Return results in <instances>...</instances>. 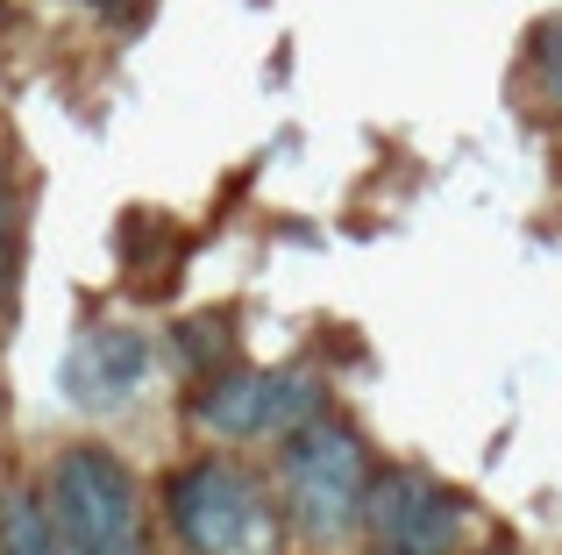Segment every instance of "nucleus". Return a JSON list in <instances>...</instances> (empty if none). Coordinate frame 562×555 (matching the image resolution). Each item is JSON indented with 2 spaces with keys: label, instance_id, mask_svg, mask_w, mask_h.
<instances>
[{
  "label": "nucleus",
  "instance_id": "7",
  "mask_svg": "<svg viewBox=\"0 0 562 555\" xmlns=\"http://www.w3.org/2000/svg\"><path fill=\"white\" fill-rule=\"evenodd\" d=\"M0 555H65L50 528V506H43V491L14 485L8 499H0Z\"/></svg>",
  "mask_w": 562,
  "mask_h": 555
},
{
  "label": "nucleus",
  "instance_id": "8",
  "mask_svg": "<svg viewBox=\"0 0 562 555\" xmlns=\"http://www.w3.org/2000/svg\"><path fill=\"white\" fill-rule=\"evenodd\" d=\"M14 285H22V193L0 157V314H14Z\"/></svg>",
  "mask_w": 562,
  "mask_h": 555
},
{
  "label": "nucleus",
  "instance_id": "11",
  "mask_svg": "<svg viewBox=\"0 0 562 555\" xmlns=\"http://www.w3.org/2000/svg\"><path fill=\"white\" fill-rule=\"evenodd\" d=\"M79 8H122V0H79Z\"/></svg>",
  "mask_w": 562,
  "mask_h": 555
},
{
  "label": "nucleus",
  "instance_id": "10",
  "mask_svg": "<svg viewBox=\"0 0 562 555\" xmlns=\"http://www.w3.org/2000/svg\"><path fill=\"white\" fill-rule=\"evenodd\" d=\"M179 342H186V356H192V371H200V377L228 363V328H214V314H200V320L179 335Z\"/></svg>",
  "mask_w": 562,
  "mask_h": 555
},
{
  "label": "nucleus",
  "instance_id": "5",
  "mask_svg": "<svg viewBox=\"0 0 562 555\" xmlns=\"http://www.w3.org/2000/svg\"><path fill=\"white\" fill-rule=\"evenodd\" d=\"M463 499L441 477L392 463V471L363 477V506H357V534L371 542V555H456L463 548Z\"/></svg>",
  "mask_w": 562,
  "mask_h": 555
},
{
  "label": "nucleus",
  "instance_id": "6",
  "mask_svg": "<svg viewBox=\"0 0 562 555\" xmlns=\"http://www.w3.org/2000/svg\"><path fill=\"white\" fill-rule=\"evenodd\" d=\"M143 377H150V342H143L136 328H86L79 342H71L65 356V392L86 406V414H114V406H128L143 392Z\"/></svg>",
  "mask_w": 562,
  "mask_h": 555
},
{
  "label": "nucleus",
  "instance_id": "3",
  "mask_svg": "<svg viewBox=\"0 0 562 555\" xmlns=\"http://www.w3.org/2000/svg\"><path fill=\"white\" fill-rule=\"evenodd\" d=\"M171 534L192 555H271L278 548V513L263 499V485L228 456H200L186 471H171L165 485Z\"/></svg>",
  "mask_w": 562,
  "mask_h": 555
},
{
  "label": "nucleus",
  "instance_id": "2",
  "mask_svg": "<svg viewBox=\"0 0 562 555\" xmlns=\"http://www.w3.org/2000/svg\"><path fill=\"white\" fill-rule=\"evenodd\" d=\"M50 528L65 555H157L150 548V520H143V485L128 477V463L114 449H65L50 463Z\"/></svg>",
  "mask_w": 562,
  "mask_h": 555
},
{
  "label": "nucleus",
  "instance_id": "9",
  "mask_svg": "<svg viewBox=\"0 0 562 555\" xmlns=\"http://www.w3.org/2000/svg\"><path fill=\"white\" fill-rule=\"evenodd\" d=\"M535 86H541V100L562 114V14L535 29Z\"/></svg>",
  "mask_w": 562,
  "mask_h": 555
},
{
  "label": "nucleus",
  "instance_id": "12",
  "mask_svg": "<svg viewBox=\"0 0 562 555\" xmlns=\"http://www.w3.org/2000/svg\"><path fill=\"white\" fill-rule=\"evenodd\" d=\"M484 555H513V548H484Z\"/></svg>",
  "mask_w": 562,
  "mask_h": 555
},
{
  "label": "nucleus",
  "instance_id": "4",
  "mask_svg": "<svg viewBox=\"0 0 562 555\" xmlns=\"http://www.w3.org/2000/svg\"><path fill=\"white\" fill-rule=\"evenodd\" d=\"M321 406H328V392L314 371H235V363H221L192 392V428L221 434V442H278L300 420H314Z\"/></svg>",
  "mask_w": 562,
  "mask_h": 555
},
{
  "label": "nucleus",
  "instance_id": "1",
  "mask_svg": "<svg viewBox=\"0 0 562 555\" xmlns=\"http://www.w3.org/2000/svg\"><path fill=\"white\" fill-rule=\"evenodd\" d=\"M363 477H371V456H363L357 428H342L328 406L314 420H300L292 434H278V506L292 513V528L306 542L357 534Z\"/></svg>",
  "mask_w": 562,
  "mask_h": 555
}]
</instances>
